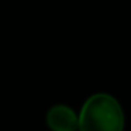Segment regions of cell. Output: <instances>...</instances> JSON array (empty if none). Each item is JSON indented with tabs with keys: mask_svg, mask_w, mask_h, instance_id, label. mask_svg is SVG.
Listing matches in <instances>:
<instances>
[{
	"mask_svg": "<svg viewBox=\"0 0 131 131\" xmlns=\"http://www.w3.org/2000/svg\"><path fill=\"white\" fill-rule=\"evenodd\" d=\"M125 116L117 99L96 93L87 99L78 116L79 131H124Z\"/></svg>",
	"mask_w": 131,
	"mask_h": 131,
	"instance_id": "6da1fadb",
	"label": "cell"
},
{
	"mask_svg": "<svg viewBox=\"0 0 131 131\" xmlns=\"http://www.w3.org/2000/svg\"><path fill=\"white\" fill-rule=\"evenodd\" d=\"M46 124L52 131H76L78 114L67 105H53L46 114Z\"/></svg>",
	"mask_w": 131,
	"mask_h": 131,
	"instance_id": "7a4b0ae2",
	"label": "cell"
}]
</instances>
